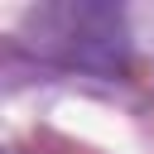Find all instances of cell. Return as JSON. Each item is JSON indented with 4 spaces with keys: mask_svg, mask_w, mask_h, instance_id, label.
<instances>
[{
    "mask_svg": "<svg viewBox=\"0 0 154 154\" xmlns=\"http://www.w3.org/2000/svg\"><path fill=\"white\" fill-rule=\"evenodd\" d=\"M43 48L67 63V67H91V72H116L125 58V29L116 10L101 5H63L38 14Z\"/></svg>",
    "mask_w": 154,
    "mask_h": 154,
    "instance_id": "cell-1",
    "label": "cell"
}]
</instances>
